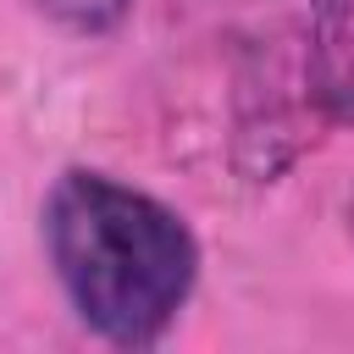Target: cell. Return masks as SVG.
<instances>
[{
  "label": "cell",
  "instance_id": "3957f363",
  "mask_svg": "<svg viewBox=\"0 0 354 354\" xmlns=\"http://www.w3.org/2000/svg\"><path fill=\"white\" fill-rule=\"evenodd\" d=\"M127 6H133V0H33V11H44L50 22L77 28V33H100V28L122 22Z\"/></svg>",
  "mask_w": 354,
  "mask_h": 354
},
{
  "label": "cell",
  "instance_id": "7a4b0ae2",
  "mask_svg": "<svg viewBox=\"0 0 354 354\" xmlns=\"http://www.w3.org/2000/svg\"><path fill=\"white\" fill-rule=\"evenodd\" d=\"M310 88L332 122H354V0H310Z\"/></svg>",
  "mask_w": 354,
  "mask_h": 354
},
{
  "label": "cell",
  "instance_id": "6da1fadb",
  "mask_svg": "<svg viewBox=\"0 0 354 354\" xmlns=\"http://www.w3.org/2000/svg\"><path fill=\"white\" fill-rule=\"evenodd\" d=\"M44 243L83 326L122 348L155 343L199 271L188 227L160 199L105 171H66L50 188Z\"/></svg>",
  "mask_w": 354,
  "mask_h": 354
}]
</instances>
